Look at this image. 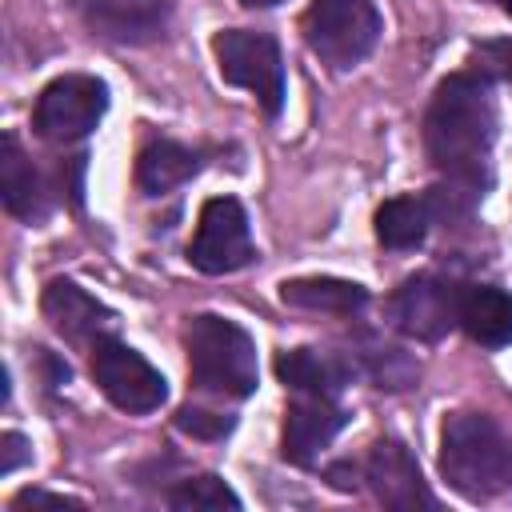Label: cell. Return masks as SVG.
Returning <instances> with one entry per match:
<instances>
[{"label":"cell","mask_w":512,"mask_h":512,"mask_svg":"<svg viewBox=\"0 0 512 512\" xmlns=\"http://www.w3.org/2000/svg\"><path fill=\"white\" fill-rule=\"evenodd\" d=\"M104 108H108L104 80L60 76L40 92V100L32 108V128L52 144H72V140H84L100 124Z\"/></svg>","instance_id":"cell-7"},{"label":"cell","mask_w":512,"mask_h":512,"mask_svg":"<svg viewBox=\"0 0 512 512\" xmlns=\"http://www.w3.org/2000/svg\"><path fill=\"white\" fill-rule=\"evenodd\" d=\"M240 4H248V8H272V4H280V0H240Z\"/></svg>","instance_id":"cell-25"},{"label":"cell","mask_w":512,"mask_h":512,"mask_svg":"<svg viewBox=\"0 0 512 512\" xmlns=\"http://www.w3.org/2000/svg\"><path fill=\"white\" fill-rule=\"evenodd\" d=\"M496 140V108L484 76H448L424 116V148L436 172L452 184L480 192L488 184V160Z\"/></svg>","instance_id":"cell-1"},{"label":"cell","mask_w":512,"mask_h":512,"mask_svg":"<svg viewBox=\"0 0 512 512\" xmlns=\"http://www.w3.org/2000/svg\"><path fill=\"white\" fill-rule=\"evenodd\" d=\"M300 32L308 48L336 72L356 68L380 40V12L372 0H312Z\"/></svg>","instance_id":"cell-4"},{"label":"cell","mask_w":512,"mask_h":512,"mask_svg":"<svg viewBox=\"0 0 512 512\" xmlns=\"http://www.w3.org/2000/svg\"><path fill=\"white\" fill-rule=\"evenodd\" d=\"M168 504L180 512H200V508H240V496L220 480V476H192L180 480L168 492Z\"/></svg>","instance_id":"cell-20"},{"label":"cell","mask_w":512,"mask_h":512,"mask_svg":"<svg viewBox=\"0 0 512 512\" xmlns=\"http://www.w3.org/2000/svg\"><path fill=\"white\" fill-rule=\"evenodd\" d=\"M428 224H432L428 200H416V196H396L376 208V240L392 252L420 248L428 236Z\"/></svg>","instance_id":"cell-19"},{"label":"cell","mask_w":512,"mask_h":512,"mask_svg":"<svg viewBox=\"0 0 512 512\" xmlns=\"http://www.w3.org/2000/svg\"><path fill=\"white\" fill-rule=\"evenodd\" d=\"M0 444H4V460H0V472L8 476V472H16V468L24 464V456H28V452H24V436H20V432H4V440H0Z\"/></svg>","instance_id":"cell-24"},{"label":"cell","mask_w":512,"mask_h":512,"mask_svg":"<svg viewBox=\"0 0 512 512\" xmlns=\"http://www.w3.org/2000/svg\"><path fill=\"white\" fill-rule=\"evenodd\" d=\"M276 376L280 384L296 392H316V396H336L348 384V364L316 352V348H288L276 356Z\"/></svg>","instance_id":"cell-18"},{"label":"cell","mask_w":512,"mask_h":512,"mask_svg":"<svg viewBox=\"0 0 512 512\" xmlns=\"http://www.w3.org/2000/svg\"><path fill=\"white\" fill-rule=\"evenodd\" d=\"M364 480L388 508H436V496L424 488L420 468L400 440H376L368 448Z\"/></svg>","instance_id":"cell-11"},{"label":"cell","mask_w":512,"mask_h":512,"mask_svg":"<svg viewBox=\"0 0 512 512\" xmlns=\"http://www.w3.org/2000/svg\"><path fill=\"white\" fill-rule=\"evenodd\" d=\"M184 352L196 388L236 400L256 388V344L236 320L212 312L192 316L184 324Z\"/></svg>","instance_id":"cell-3"},{"label":"cell","mask_w":512,"mask_h":512,"mask_svg":"<svg viewBox=\"0 0 512 512\" xmlns=\"http://www.w3.org/2000/svg\"><path fill=\"white\" fill-rule=\"evenodd\" d=\"M472 68L488 80H512V36L472 44Z\"/></svg>","instance_id":"cell-21"},{"label":"cell","mask_w":512,"mask_h":512,"mask_svg":"<svg viewBox=\"0 0 512 512\" xmlns=\"http://www.w3.org/2000/svg\"><path fill=\"white\" fill-rule=\"evenodd\" d=\"M460 328L484 348L512 344V292L492 288V284L464 288L460 292Z\"/></svg>","instance_id":"cell-15"},{"label":"cell","mask_w":512,"mask_h":512,"mask_svg":"<svg viewBox=\"0 0 512 512\" xmlns=\"http://www.w3.org/2000/svg\"><path fill=\"white\" fill-rule=\"evenodd\" d=\"M500 8H504V12H508V16H512V0H500Z\"/></svg>","instance_id":"cell-26"},{"label":"cell","mask_w":512,"mask_h":512,"mask_svg":"<svg viewBox=\"0 0 512 512\" xmlns=\"http://www.w3.org/2000/svg\"><path fill=\"white\" fill-rule=\"evenodd\" d=\"M212 52H216L220 76L228 84L252 92L268 116H276L284 108V60H280V44L268 32L224 28V32H216Z\"/></svg>","instance_id":"cell-5"},{"label":"cell","mask_w":512,"mask_h":512,"mask_svg":"<svg viewBox=\"0 0 512 512\" xmlns=\"http://www.w3.org/2000/svg\"><path fill=\"white\" fill-rule=\"evenodd\" d=\"M40 308H44V320L64 340H88L92 332H100L112 320V312L72 280H52L40 296Z\"/></svg>","instance_id":"cell-14"},{"label":"cell","mask_w":512,"mask_h":512,"mask_svg":"<svg viewBox=\"0 0 512 512\" xmlns=\"http://www.w3.org/2000/svg\"><path fill=\"white\" fill-rule=\"evenodd\" d=\"M280 300L304 312L352 316L368 304V288H360L356 280H340V276H296L280 284Z\"/></svg>","instance_id":"cell-16"},{"label":"cell","mask_w":512,"mask_h":512,"mask_svg":"<svg viewBox=\"0 0 512 512\" xmlns=\"http://www.w3.org/2000/svg\"><path fill=\"white\" fill-rule=\"evenodd\" d=\"M460 292L464 288L440 276H412L392 292L388 316L404 336L440 340L452 324H460Z\"/></svg>","instance_id":"cell-9"},{"label":"cell","mask_w":512,"mask_h":512,"mask_svg":"<svg viewBox=\"0 0 512 512\" xmlns=\"http://www.w3.org/2000/svg\"><path fill=\"white\" fill-rule=\"evenodd\" d=\"M32 504H56V508H80V500H72V496H56V492H40V488H28V492H20L8 508L12 512H20V508H32Z\"/></svg>","instance_id":"cell-23"},{"label":"cell","mask_w":512,"mask_h":512,"mask_svg":"<svg viewBox=\"0 0 512 512\" xmlns=\"http://www.w3.org/2000/svg\"><path fill=\"white\" fill-rule=\"evenodd\" d=\"M440 476L464 500L512 488V436L484 412H452L440 428Z\"/></svg>","instance_id":"cell-2"},{"label":"cell","mask_w":512,"mask_h":512,"mask_svg":"<svg viewBox=\"0 0 512 512\" xmlns=\"http://www.w3.org/2000/svg\"><path fill=\"white\" fill-rule=\"evenodd\" d=\"M252 256H256V248H252V232H248V216H244L240 200H232V196L204 200L196 236L188 244V260L208 276H224V272L244 268Z\"/></svg>","instance_id":"cell-8"},{"label":"cell","mask_w":512,"mask_h":512,"mask_svg":"<svg viewBox=\"0 0 512 512\" xmlns=\"http://www.w3.org/2000/svg\"><path fill=\"white\" fill-rule=\"evenodd\" d=\"M176 428L188 432V436H196V440H220V436L232 432V420L220 416V412H208V408H192L188 404V408L176 412Z\"/></svg>","instance_id":"cell-22"},{"label":"cell","mask_w":512,"mask_h":512,"mask_svg":"<svg viewBox=\"0 0 512 512\" xmlns=\"http://www.w3.org/2000/svg\"><path fill=\"white\" fill-rule=\"evenodd\" d=\"M76 16L104 40L148 44L168 24V0H68Z\"/></svg>","instance_id":"cell-10"},{"label":"cell","mask_w":512,"mask_h":512,"mask_svg":"<svg viewBox=\"0 0 512 512\" xmlns=\"http://www.w3.org/2000/svg\"><path fill=\"white\" fill-rule=\"evenodd\" d=\"M344 408L332 404V396H316V392H304L296 404H288L284 412V440H280V452L288 464H312L332 440L336 432L344 428Z\"/></svg>","instance_id":"cell-12"},{"label":"cell","mask_w":512,"mask_h":512,"mask_svg":"<svg viewBox=\"0 0 512 512\" xmlns=\"http://www.w3.org/2000/svg\"><path fill=\"white\" fill-rule=\"evenodd\" d=\"M0 196L4 208L24 220V224H40L48 216V192L40 172L32 168V160L24 156L16 136H4V152H0Z\"/></svg>","instance_id":"cell-13"},{"label":"cell","mask_w":512,"mask_h":512,"mask_svg":"<svg viewBox=\"0 0 512 512\" xmlns=\"http://www.w3.org/2000/svg\"><path fill=\"white\" fill-rule=\"evenodd\" d=\"M200 172V152L176 144V140H156L136 156V188L144 196H164L180 184H188Z\"/></svg>","instance_id":"cell-17"},{"label":"cell","mask_w":512,"mask_h":512,"mask_svg":"<svg viewBox=\"0 0 512 512\" xmlns=\"http://www.w3.org/2000/svg\"><path fill=\"white\" fill-rule=\"evenodd\" d=\"M92 380L100 384V392L124 408V412H156L168 400V384L164 376L124 340L116 336H96L92 344Z\"/></svg>","instance_id":"cell-6"}]
</instances>
